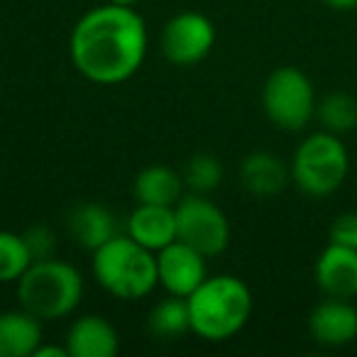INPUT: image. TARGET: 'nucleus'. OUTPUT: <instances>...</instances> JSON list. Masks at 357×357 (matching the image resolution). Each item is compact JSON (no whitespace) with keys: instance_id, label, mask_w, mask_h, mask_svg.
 Here are the masks:
<instances>
[{"instance_id":"10","label":"nucleus","mask_w":357,"mask_h":357,"mask_svg":"<svg viewBox=\"0 0 357 357\" xmlns=\"http://www.w3.org/2000/svg\"><path fill=\"white\" fill-rule=\"evenodd\" d=\"M308 328L321 345H347L357 337V308L350 303V298L328 296L311 311Z\"/></svg>"},{"instance_id":"25","label":"nucleus","mask_w":357,"mask_h":357,"mask_svg":"<svg viewBox=\"0 0 357 357\" xmlns=\"http://www.w3.org/2000/svg\"><path fill=\"white\" fill-rule=\"evenodd\" d=\"M323 3L333 10H355L357 8V0H323Z\"/></svg>"},{"instance_id":"1","label":"nucleus","mask_w":357,"mask_h":357,"mask_svg":"<svg viewBox=\"0 0 357 357\" xmlns=\"http://www.w3.org/2000/svg\"><path fill=\"white\" fill-rule=\"evenodd\" d=\"M76 71L93 84L113 86L128 81L147 54V27L135 8H93L76 22L69 40Z\"/></svg>"},{"instance_id":"18","label":"nucleus","mask_w":357,"mask_h":357,"mask_svg":"<svg viewBox=\"0 0 357 357\" xmlns=\"http://www.w3.org/2000/svg\"><path fill=\"white\" fill-rule=\"evenodd\" d=\"M147 328L152 335L162 337V340L181 337L184 333L191 331L189 301H186L184 296H174V294H169V298L159 301L157 306L149 311Z\"/></svg>"},{"instance_id":"24","label":"nucleus","mask_w":357,"mask_h":357,"mask_svg":"<svg viewBox=\"0 0 357 357\" xmlns=\"http://www.w3.org/2000/svg\"><path fill=\"white\" fill-rule=\"evenodd\" d=\"M35 357H69V350L56 345H40L35 350Z\"/></svg>"},{"instance_id":"5","label":"nucleus","mask_w":357,"mask_h":357,"mask_svg":"<svg viewBox=\"0 0 357 357\" xmlns=\"http://www.w3.org/2000/svg\"><path fill=\"white\" fill-rule=\"evenodd\" d=\"M350 169L345 144L328 130L308 135L291 159V178L308 196H328L342 186Z\"/></svg>"},{"instance_id":"16","label":"nucleus","mask_w":357,"mask_h":357,"mask_svg":"<svg viewBox=\"0 0 357 357\" xmlns=\"http://www.w3.org/2000/svg\"><path fill=\"white\" fill-rule=\"evenodd\" d=\"M240 181L255 196H274L287 186L289 169L277 154L252 152L240 164Z\"/></svg>"},{"instance_id":"4","label":"nucleus","mask_w":357,"mask_h":357,"mask_svg":"<svg viewBox=\"0 0 357 357\" xmlns=\"http://www.w3.org/2000/svg\"><path fill=\"white\" fill-rule=\"evenodd\" d=\"M84 279L79 269L56 257L40 259L17 279V298L27 313L40 321L64 318L81 303Z\"/></svg>"},{"instance_id":"9","label":"nucleus","mask_w":357,"mask_h":357,"mask_svg":"<svg viewBox=\"0 0 357 357\" xmlns=\"http://www.w3.org/2000/svg\"><path fill=\"white\" fill-rule=\"evenodd\" d=\"M159 284L174 296H191L206 279V257L191 245L174 240L157 252Z\"/></svg>"},{"instance_id":"14","label":"nucleus","mask_w":357,"mask_h":357,"mask_svg":"<svg viewBox=\"0 0 357 357\" xmlns=\"http://www.w3.org/2000/svg\"><path fill=\"white\" fill-rule=\"evenodd\" d=\"M118 347V331L103 316H81L66 335L69 357H113Z\"/></svg>"},{"instance_id":"22","label":"nucleus","mask_w":357,"mask_h":357,"mask_svg":"<svg viewBox=\"0 0 357 357\" xmlns=\"http://www.w3.org/2000/svg\"><path fill=\"white\" fill-rule=\"evenodd\" d=\"M25 245L32 255V262H40V259H50L56 252V235L52 233V228L47 225H32L22 233Z\"/></svg>"},{"instance_id":"12","label":"nucleus","mask_w":357,"mask_h":357,"mask_svg":"<svg viewBox=\"0 0 357 357\" xmlns=\"http://www.w3.org/2000/svg\"><path fill=\"white\" fill-rule=\"evenodd\" d=\"M316 282L328 296H357V250L328 243L316 259Z\"/></svg>"},{"instance_id":"13","label":"nucleus","mask_w":357,"mask_h":357,"mask_svg":"<svg viewBox=\"0 0 357 357\" xmlns=\"http://www.w3.org/2000/svg\"><path fill=\"white\" fill-rule=\"evenodd\" d=\"M66 230H69L71 240L89 252H96L108 240L120 235L115 215L96 201H84V204L74 206L66 215Z\"/></svg>"},{"instance_id":"20","label":"nucleus","mask_w":357,"mask_h":357,"mask_svg":"<svg viewBox=\"0 0 357 357\" xmlns=\"http://www.w3.org/2000/svg\"><path fill=\"white\" fill-rule=\"evenodd\" d=\"M181 176H184V186H189L194 194L206 196L218 189L220 181H223V164L213 154L199 152L186 162Z\"/></svg>"},{"instance_id":"11","label":"nucleus","mask_w":357,"mask_h":357,"mask_svg":"<svg viewBox=\"0 0 357 357\" xmlns=\"http://www.w3.org/2000/svg\"><path fill=\"white\" fill-rule=\"evenodd\" d=\"M125 233L142 248L159 252L176 240V213L174 206L139 204L125 220Z\"/></svg>"},{"instance_id":"8","label":"nucleus","mask_w":357,"mask_h":357,"mask_svg":"<svg viewBox=\"0 0 357 357\" xmlns=\"http://www.w3.org/2000/svg\"><path fill=\"white\" fill-rule=\"evenodd\" d=\"M215 27L201 13H178L162 30V54L169 64L194 66L211 54Z\"/></svg>"},{"instance_id":"15","label":"nucleus","mask_w":357,"mask_h":357,"mask_svg":"<svg viewBox=\"0 0 357 357\" xmlns=\"http://www.w3.org/2000/svg\"><path fill=\"white\" fill-rule=\"evenodd\" d=\"M40 345V318L25 308L0 313V357H30Z\"/></svg>"},{"instance_id":"19","label":"nucleus","mask_w":357,"mask_h":357,"mask_svg":"<svg viewBox=\"0 0 357 357\" xmlns=\"http://www.w3.org/2000/svg\"><path fill=\"white\" fill-rule=\"evenodd\" d=\"M316 115L328 132H350L357 128V98L345 91H333L323 96L321 103H316Z\"/></svg>"},{"instance_id":"17","label":"nucleus","mask_w":357,"mask_h":357,"mask_svg":"<svg viewBox=\"0 0 357 357\" xmlns=\"http://www.w3.org/2000/svg\"><path fill=\"white\" fill-rule=\"evenodd\" d=\"M135 199L137 204H152V206H176L184 199V176L174 172L167 164H152L142 169L135 178Z\"/></svg>"},{"instance_id":"26","label":"nucleus","mask_w":357,"mask_h":357,"mask_svg":"<svg viewBox=\"0 0 357 357\" xmlns=\"http://www.w3.org/2000/svg\"><path fill=\"white\" fill-rule=\"evenodd\" d=\"M108 3H115V6H125V8H135L139 0H108Z\"/></svg>"},{"instance_id":"6","label":"nucleus","mask_w":357,"mask_h":357,"mask_svg":"<svg viewBox=\"0 0 357 357\" xmlns=\"http://www.w3.org/2000/svg\"><path fill=\"white\" fill-rule=\"evenodd\" d=\"M264 115L277 128L296 132L316 115V91L313 84L296 66H279L269 74L262 89Z\"/></svg>"},{"instance_id":"2","label":"nucleus","mask_w":357,"mask_h":357,"mask_svg":"<svg viewBox=\"0 0 357 357\" xmlns=\"http://www.w3.org/2000/svg\"><path fill=\"white\" fill-rule=\"evenodd\" d=\"M189 301L191 331L211 342H223L245 328L252 316V291L238 277H206Z\"/></svg>"},{"instance_id":"23","label":"nucleus","mask_w":357,"mask_h":357,"mask_svg":"<svg viewBox=\"0 0 357 357\" xmlns=\"http://www.w3.org/2000/svg\"><path fill=\"white\" fill-rule=\"evenodd\" d=\"M328 240L342 248L357 250V211L352 213H342L333 220L331 230H328Z\"/></svg>"},{"instance_id":"21","label":"nucleus","mask_w":357,"mask_h":357,"mask_svg":"<svg viewBox=\"0 0 357 357\" xmlns=\"http://www.w3.org/2000/svg\"><path fill=\"white\" fill-rule=\"evenodd\" d=\"M32 264V255L25 238L8 230H0V284L17 282Z\"/></svg>"},{"instance_id":"7","label":"nucleus","mask_w":357,"mask_h":357,"mask_svg":"<svg viewBox=\"0 0 357 357\" xmlns=\"http://www.w3.org/2000/svg\"><path fill=\"white\" fill-rule=\"evenodd\" d=\"M176 240L199 250L204 257L220 255L230 243V223L225 213L201 194H191L174 206Z\"/></svg>"},{"instance_id":"3","label":"nucleus","mask_w":357,"mask_h":357,"mask_svg":"<svg viewBox=\"0 0 357 357\" xmlns=\"http://www.w3.org/2000/svg\"><path fill=\"white\" fill-rule=\"evenodd\" d=\"M93 274L105 291L125 301L144 298L159 284L154 252L135 243L128 233L115 235L103 248L96 250Z\"/></svg>"}]
</instances>
